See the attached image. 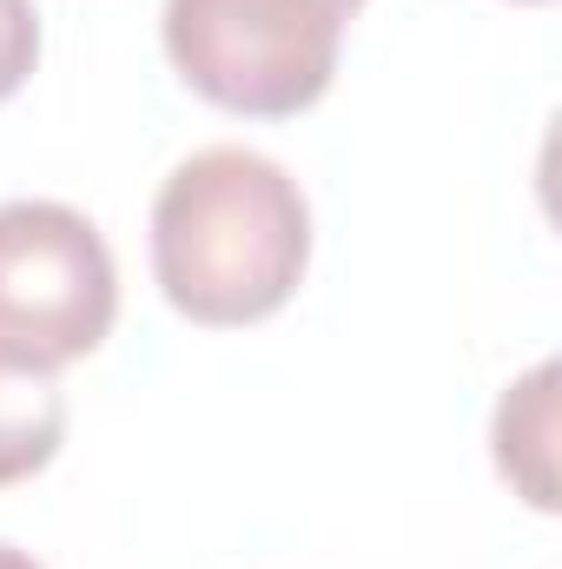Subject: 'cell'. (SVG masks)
Masks as SVG:
<instances>
[{
	"mask_svg": "<svg viewBox=\"0 0 562 569\" xmlns=\"http://www.w3.org/2000/svg\"><path fill=\"white\" fill-rule=\"evenodd\" d=\"M0 569H47V563H33L27 550H13V543H0Z\"/></svg>",
	"mask_w": 562,
	"mask_h": 569,
	"instance_id": "7",
	"label": "cell"
},
{
	"mask_svg": "<svg viewBox=\"0 0 562 569\" xmlns=\"http://www.w3.org/2000/svg\"><path fill=\"white\" fill-rule=\"evenodd\" d=\"M530 7H543V0H530Z\"/></svg>",
	"mask_w": 562,
	"mask_h": 569,
	"instance_id": "9",
	"label": "cell"
},
{
	"mask_svg": "<svg viewBox=\"0 0 562 569\" xmlns=\"http://www.w3.org/2000/svg\"><path fill=\"white\" fill-rule=\"evenodd\" d=\"M120 272L100 226L60 199L0 206V358L60 371L107 345Z\"/></svg>",
	"mask_w": 562,
	"mask_h": 569,
	"instance_id": "3",
	"label": "cell"
},
{
	"mask_svg": "<svg viewBox=\"0 0 562 569\" xmlns=\"http://www.w3.org/2000/svg\"><path fill=\"white\" fill-rule=\"evenodd\" d=\"M338 7H344V13H358V7H364V0H338Z\"/></svg>",
	"mask_w": 562,
	"mask_h": 569,
	"instance_id": "8",
	"label": "cell"
},
{
	"mask_svg": "<svg viewBox=\"0 0 562 569\" xmlns=\"http://www.w3.org/2000/svg\"><path fill=\"white\" fill-rule=\"evenodd\" d=\"M67 443V398L53 371L0 358V490L47 470Z\"/></svg>",
	"mask_w": 562,
	"mask_h": 569,
	"instance_id": "5",
	"label": "cell"
},
{
	"mask_svg": "<svg viewBox=\"0 0 562 569\" xmlns=\"http://www.w3.org/2000/svg\"><path fill=\"white\" fill-rule=\"evenodd\" d=\"M40 60V13L33 0H0V100H13L27 87Z\"/></svg>",
	"mask_w": 562,
	"mask_h": 569,
	"instance_id": "6",
	"label": "cell"
},
{
	"mask_svg": "<svg viewBox=\"0 0 562 569\" xmlns=\"http://www.w3.org/2000/svg\"><path fill=\"white\" fill-rule=\"evenodd\" d=\"M311 266V206L279 159L205 146L152 199V279L192 325L232 331L291 305Z\"/></svg>",
	"mask_w": 562,
	"mask_h": 569,
	"instance_id": "1",
	"label": "cell"
},
{
	"mask_svg": "<svg viewBox=\"0 0 562 569\" xmlns=\"http://www.w3.org/2000/svg\"><path fill=\"white\" fill-rule=\"evenodd\" d=\"M550 437H556V365H536L516 378L496 405V470L523 490V503L556 510V470H550Z\"/></svg>",
	"mask_w": 562,
	"mask_h": 569,
	"instance_id": "4",
	"label": "cell"
},
{
	"mask_svg": "<svg viewBox=\"0 0 562 569\" xmlns=\"http://www.w3.org/2000/svg\"><path fill=\"white\" fill-rule=\"evenodd\" d=\"M338 0H165L159 40L172 73L245 120H298L338 80Z\"/></svg>",
	"mask_w": 562,
	"mask_h": 569,
	"instance_id": "2",
	"label": "cell"
}]
</instances>
